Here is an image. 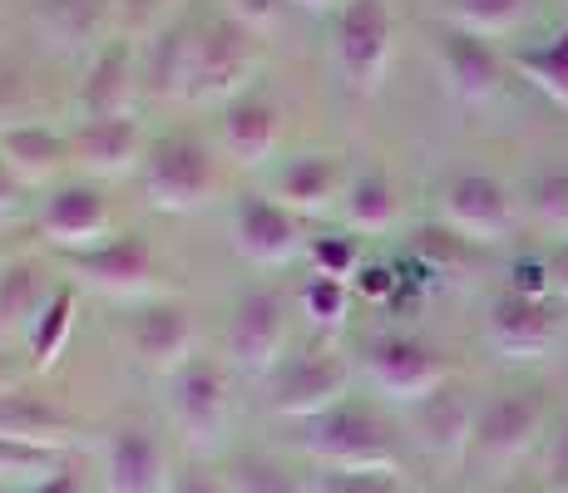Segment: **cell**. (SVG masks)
<instances>
[{
	"instance_id": "obj_35",
	"label": "cell",
	"mask_w": 568,
	"mask_h": 493,
	"mask_svg": "<svg viewBox=\"0 0 568 493\" xmlns=\"http://www.w3.org/2000/svg\"><path fill=\"white\" fill-rule=\"evenodd\" d=\"M307 261H312V277L356 281V271L366 267V257H362V237H356V233L316 237V243H307Z\"/></svg>"
},
{
	"instance_id": "obj_19",
	"label": "cell",
	"mask_w": 568,
	"mask_h": 493,
	"mask_svg": "<svg viewBox=\"0 0 568 493\" xmlns=\"http://www.w3.org/2000/svg\"><path fill=\"white\" fill-rule=\"evenodd\" d=\"M70 144H74V168L84 178L104 183L139 173V163L149 153V134L139 124V114H109V119H80L70 129Z\"/></svg>"
},
{
	"instance_id": "obj_47",
	"label": "cell",
	"mask_w": 568,
	"mask_h": 493,
	"mask_svg": "<svg viewBox=\"0 0 568 493\" xmlns=\"http://www.w3.org/2000/svg\"><path fill=\"white\" fill-rule=\"evenodd\" d=\"M20 193H26V188H20V178H16V173H10V163L0 158V217H6V213H16Z\"/></svg>"
},
{
	"instance_id": "obj_42",
	"label": "cell",
	"mask_w": 568,
	"mask_h": 493,
	"mask_svg": "<svg viewBox=\"0 0 568 493\" xmlns=\"http://www.w3.org/2000/svg\"><path fill=\"white\" fill-rule=\"evenodd\" d=\"M515 296H534V301H549L554 296V271H549V257H519L509 267V287Z\"/></svg>"
},
{
	"instance_id": "obj_1",
	"label": "cell",
	"mask_w": 568,
	"mask_h": 493,
	"mask_svg": "<svg viewBox=\"0 0 568 493\" xmlns=\"http://www.w3.org/2000/svg\"><path fill=\"white\" fill-rule=\"evenodd\" d=\"M292 444L316 469H390L400 474V440L366 400H342L316 420L292 424Z\"/></svg>"
},
{
	"instance_id": "obj_38",
	"label": "cell",
	"mask_w": 568,
	"mask_h": 493,
	"mask_svg": "<svg viewBox=\"0 0 568 493\" xmlns=\"http://www.w3.org/2000/svg\"><path fill=\"white\" fill-rule=\"evenodd\" d=\"M40 109H45V99L36 94V84L16 64H0V129L30 124V119H40Z\"/></svg>"
},
{
	"instance_id": "obj_12",
	"label": "cell",
	"mask_w": 568,
	"mask_h": 493,
	"mask_svg": "<svg viewBox=\"0 0 568 493\" xmlns=\"http://www.w3.org/2000/svg\"><path fill=\"white\" fill-rule=\"evenodd\" d=\"M199 346V311L183 296H149L129 316V356L144 370L169 380L179 366L193 360Z\"/></svg>"
},
{
	"instance_id": "obj_44",
	"label": "cell",
	"mask_w": 568,
	"mask_h": 493,
	"mask_svg": "<svg viewBox=\"0 0 568 493\" xmlns=\"http://www.w3.org/2000/svg\"><path fill=\"white\" fill-rule=\"evenodd\" d=\"M544 489H549V493H568V420L554 430V440H549V459H544Z\"/></svg>"
},
{
	"instance_id": "obj_29",
	"label": "cell",
	"mask_w": 568,
	"mask_h": 493,
	"mask_svg": "<svg viewBox=\"0 0 568 493\" xmlns=\"http://www.w3.org/2000/svg\"><path fill=\"white\" fill-rule=\"evenodd\" d=\"M74 326H80V287H74V281H64V287L54 291V301L45 306V316H40V321L30 326V336H26L30 376H36V380H45V376L60 370Z\"/></svg>"
},
{
	"instance_id": "obj_40",
	"label": "cell",
	"mask_w": 568,
	"mask_h": 493,
	"mask_svg": "<svg viewBox=\"0 0 568 493\" xmlns=\"http://www.w3.org/2000/svg\"><path fill=\"white\" fill-rule=\"evenodd\" d=\"M529 213L544 227H568V168H549L529 183Z\"/></svg>"
},
{
	"instance_id": "obj_9",
	"label": "cell",
	"mask_w": 568,
	"mask_h": 493,
	"mask_svg": "<svg viewBox=\"0 0 568 493\" xmlns=\"http://www.w3.org/2000/svg\"><path fill=\"white\" fill-rule=\"evenodd\" d=\"M544 430H549V400H544L539 390H505L479 404L469 459L495 469V474H505V469H515L519 459L534 454Z\"/></svg>"
},
{
	"instance_id": "obj_31",
	"label": "cell",
	"mask_w": 568,
	"mask_h": 493,
	"mask_svg": "<svg viewBox=\"0 0 568 493\" xmlns=\"http://www.w3.org/2000/svg\"><path fill=\"white\" fill-rule=\"evenodd\" d=\"M509 70H519L539 94H549L559 109H568V25H559L539 45L515 50L509 54Z\"/></svg>"
},
{
	"instance_id": "obj_17",
	"label": "cell",
	"mask_w": 568,
	"mask_h": 493,
	"mask_svg": "<svg viewBox=\"0 0 568 493\" xmlns=\"http://www.w3.org/2000/svg\"><path fill=\"white\" fill-rule=\"evenodd\" d=\"M144 99V74H139V40L114 35L84 60L74 109L80 119H109V114H134Z\"/></svg>"
},
{
	"instance_id": "obj_5",
	"label": "cell",
	"mask_w": 568,
	"mask_h": 493,
	"mask_svg": "<svg viewBox=\"0 0 568 493\" xmlns=\"http://www.w3.org/2000/svg\"><path fill=\"white\" fill-rule=\"evenodd\" d=\"M346 386H352V360L326 336H316L312 346L287 350V360L262 380V410L282 424H302V420L326 414L332 404L352 400Z\"/></svg>"
},
{
	"instance_id": "obj_39",
	"label": "cell",
	"mask_w": 568,
	"mask_h": 493,
	"mask_svg": "<svg viewBox=\"0 0 568 493\" xmlns=\"http://www.w3.org/2000/svg\"><path fill=\"white\" fill-rule=\"evenodd\" d=\"M183 16V0H119V35L149 40L169 20Z\"/></svg>"
},
{
	"instance_id": "obj_20",
	"label": "cell",
	"mask_w": 568,
	"mask_h": 493,
	"mask_svg": "<svg viewBox=\"0 0 568 493\" xmlns=\"http://www.w3.org/2000/svg\"><path fill=\"white\" fill-rule=\"evenodd\" d=\"M435 64H440L445 94L460 99V104H489L505 90V74H509V60L489 40L465 35V30H450V25H440V35H435Z\"/></svg>"
},
{
	"instance_id": "obj_33",
	"label": "cell",
	"mask_w": 568,
	"mask_h": 493,
	"mask_svg": "<svg viewBox=\"0 0 568 493\" xmlns=\"http://www.w3.org/2000/svg\"><path fill=\"white\" fill-rule=\"evenodd\" d=\"M352 281H332V277H307L297 291V306L307 316V326L316 336H332L352 321Z\"/></svg>"
},
{
	"instance_id": "obj_43",
	"label": "cell",
	"mask_w": 568,
	"mask_h": 493,
	"mask_svg": "<svg viewBox=\"0 0 568 493\" xmlns=\"http://www.w3.org/2000/svg\"><path fill=\"white\" fill-rule=\"evenodd\" d=\"M400 281H406V277H400L396 267H386V261H366V267L356 271L352 291H356V296H366V301H396Z\"/></svg>"
},
{
	"instance_id": "obj_3",
	"label": "cell",
	"mask_w": 568,
	"mask_h": 493,
	"mask_svg": "<svg viewBox=\"0 0 568 493\" xmlns=\"http://www.w3.org/2000/svg\"><path fill=\"white\" fill-rule=\"evenodd\" d=\"M139 188L159 213H203L223 188V158L199 134H159L139 163Z\"/></svg>"
},
{
	"instance_id": "obj_6",
	"label": "cell",
	"mask_w": 568,
	"mask_h": 493,
	"mask_svg": "<svg viewBox=\"0 0 568 493\" xmlns=\"http://www.w3.org/2000/svg\"><path fill=\"white\" fill-rule=\"evenodd\" d=\"M233 404H237V386L227 360L193 356L189 366H179L169 376V420L193 454L223 449L227 430H233Z\"/></svg>"
},
{
	"instance_id": "obj_45",
	"label": "cell",
	"mask_w": 568,
	"mask_h": 493,
	"mask_svg": "<svg viewBox=\"0 0 568 493\" xmlns=\"http://www.w3.org/2000/svg\"><path fill=\"white\" fill-rule=\"evenodd\" d=\"M30 493H90V484H84V474H80V464H70V469H60V474H50V479H40Z\"/></svg>"
},
{
	"instance_id": "obj_36",
	"label": "cell",
	"mask_w": 568,
	"mask_h": 493,
	"mask_svg": "<svg viewBox=\"0 0 568 493\" xmlns=\"http://www.w3.org/2000/svg\"><path fill=\"white\" fill-rule=\"evenodd\" d=\"M227 493H307V484H297L287 469L262 454H237L227 464Z\"/></svg>"
},
{
	"instance_id": "obj_52",
	"label": "cell",
	"mask_w": 568,
	"mask_h": 493,
	"mask_svg": "<svg viewBox=\"0 0 568 493\" xmlns=\"http://www.w3.org/2000/svg\"><path fill=\"white\" fill-rule=\"evenodd\" d=\"M0 493H6V489H0Z\"/></svg>"
},
{
	"instance_id": "obj_14",
	"label": "cell",
	"mask_w": 568,
	"mask_h": 493,
	"mask_svg": "<svg viewBox=\"0 0 568 493\" xmlns=\"http://www.w3.org/2000/svg\"><path fill=\"white\" fill-rule=\"evenodd\" d=\"M90 420L60 404L54 394L40 390V380H20V386L0 390V440L40 444V449H64L74 454L90 440Z\"/></svg>"
},
{
	"instance_id": "obj_37",
	"label": "cell",
	"mask_w": 568,
	"mask_h": 493,
	"mask_svg": "<svg viewBox=\"0 0 568 493\" xmlns=\"http://www.w3.org/2000/svg\"><path fill=\"white\" fill-rule=\"evenodd\" d=\"M307 493H406V484L390 469H316Z\"/></svg>"
},
{
	"instance_id": "obj_48",
	"label": "cell",
	"mask_w": 568,
	"mask_h": 493,
	"mask_svg": "<svg viewBox=\"0 0 568 493\" xmlns=\"http://www.w3.org/2000/svg\"><path fill=\"white\" fill-rule=\"evenodd\" d=\"M20 380H36V376H30V366H26V360H16L6 346H0V390L20 386Z\"/></svg>"
},
{
	"instance_id": "obj_26",
	"label": "cell",
	"mask_w": 568,
	"mask_h": 493,
	"mask_svg": "<svg viewBox=\"0 0 568 493\" xmlns=\"http://www.w3.org/2000/svg\"><path fill=\"white\" fill-rule=\"evenodd\" d=\"M0 158L10 163L20 188H45V183L54 188V183H64V168L74 163V144L64 129L30 119V124L0 129Z\"/></svg>"
},
{
	"instance_id": "obj_21",
	"label": "cell",
	"mask_w": 568,
	"mask_h": 493,
	"mask_svg": "<svg viewBox=\"0 0 568 493\" xmlns=\"http://www.w3.org/2000/svg\"><path fill=\"white\" fill-rule=\"evenodd\" d=\"M173 459L159 430L149 424H119L109 434L104 489L109 493H173Z\"/></svg>"
},
{
	"instance_id": "obj_27",
	"label": "cell",
	"mask_w": 568,
	"mask_h": 493,
	"mask_svg": "<svg viewBox=\"0 0 568 493\" xmlns=\"http://www.w3.org/2000/svg\"><path fill=\"white\" fill-rule=\"evenodd\" d=\"M60 287L64 281L50 277V267L30 251H16V257L0 261V346L16 341V336H30V326L45 316V306Z\"/></svg>"
},
{
	"instance_id": "obj_30",
	"label": "cell",
	"mask_w": 568,
	"mask_h": 493,
	"mask_svg": "<svg viewBox=\"0 0 568 493\" xmlns=\"http://www.w3.org/2000/svg\"><path fill=\"white\" fill-rule=\"evenodd\" d=\"M529 16H534V0H445L440 10V20L450 30H465V35H479V40L515 35Z\"/></svg>"
},
{
	"instance_id": "obj_22",
	"label": "cell",
	"mask_w": 568,
	"mask_h": 493,
	"mask_svg": "<svg viewBox=\"0 0 568 493\" xmlns=\"http://www.w3.org/2000/svg\"><path fill=\"white\" fill-rule=\"evenodd\" d=\"M30 25L60 54L90 60L104 40L119 35V0H30Z\"/></svg>"
},
{
	"instance_id": "obj_18",
	"label": "cell",
	"mask_w": 568,
	"mask_h": 493,
	"mask_svg": "<svg viewBox=\"0 0 568 493\" xmlns=\"http://www.w3.org/2000/svg\"><path fill=\"white\" fill-rule=\"evenodd\" d=\"M233 247L243 251L253 267H287V261L302 257V247H307L302 217L287 213V207L267 193H243L233 203Z\"/></svg>"
},
{
	"instance_id": "obj_51",
	"label": "cell",
	"mask_w": 568,
	"mask_h": 493,
	"mask_svg": "<svg viewBox=\"0 0 568 493\" xmlns=\"http://www.w3.org/2000/svg\"><path fill=\"white\" fill-rule=\"evenodd\" d=\"M485 493H515V489H485Z\"/></svg>"
},
{
	"instance_id": "obj_46",
	"label": "cell",
	"mask_w": 568,
	"mask_h": 493,
	"mask_svg": "<svg viewBox=\"0 0 568 493\" xmlns=\"http://www.w3.org/2000/svg\"><path fill=\"white\" fill-rule=\"evenodd\" d=\"M173 493H227V479H213L203 469H189V474L173 479Z\"/></svg>"
},
{
	"instance_id": "obj_16",
	"label": "cell",
	"mask_w": 568,
	"mask_h": 493,
	"mask_svg": "<svg viewBox=\"0 0 568 493\" xmlns=\"http://www.w3.org/2000/svg\"><path fill=\"white\" fill-rule=\"evenodd\" d=\"M564 336L559 301H534V296L499 291L485 306V341L499 360H544Z\"/></svg>"
},
{
	"instance_id": "obj_25",
	"label": "cell",
	"mask_w": 568,
	"mask_h": 493,
	"mask_svg": "<svg viewBox=\"0 0 568 493\" xmlns=\"http://www.w3.org/2000/svg\"><path fill=\"white\" fill-rule=\"evenodd\" d=\"M139 74L149 104H189L193 80V20L179 16L149 40H139Z\"/></svg>"
},
{
	"instance_id": "obj_10",
	"label": "cell",
	"mask_w": 568,
	"mask_h": 493,
	"mask_svg": "<svg viewBox=\"0 0 568 493\" xmlns=\"http://www.w3.org/2000/svg\"><path fill=\"white\" fill-rule=\"evenodd\" d=\"M36 233H40V243L54 247L60 257L100 247L104 237H114V203H109V193L94 178H64L40 197Z\"/></svg>"
},
{
	"instance_id": "obj_4",
	"label": "cell",
	"mask_w": 568,
	"mask_h": 493,
	"mask_svg": "<svg viewBox=\"0 0 568 493\" xmlns=\"http://www.w3.org/2000/svg\"><path fill=\"white\" fill-rule=\"evenodd\" d=\"M326 50L342 74V84L356 99H371L386 90L390 64H396V16L386 0H342L332 10Z\"/></svg>"
},
{
	"instance_id": "obj_41",
	"label": "cell",
	"mask_w": 568,
	"mask_h": 493,
	"mask_svg": "<svg viewBox=\"0 0 568 493\" xmlns=\"http://www.w3.org/2000/svg\"><path fill=\"white\" fill-rule=\"evenodd\" d=\"M223 10L233 20H243L247 30H257V35H272V30L287 20L292 0H223Z\"/></svg>"
},
{
	"instance_id": "obj_32",
	"label": "cell",
	"mask_w": 568,
	"mask_h": 493,
	"mask_svg": "<svg viewBox=\"0 0 568 493\" xmlns=\"http://www.w3.org/2000/svg\"><path fill=\"white\" fill-rule=\"evenodd\" d=\"M410 257L420 261L425 277H455V271L469 267L475 243H465V237L445 223H425V227H415V237H410Z\"/></svg>"
},
{
	"instance_id": "obj_8",
	"label": "cell",
	"mask_w": 568,
	"mask_h": 493,
	"mask_svg": "<svg viewBox=\"0 0 568 493\" xmlns=\"http://www.w3.org/2000/svg\"><path fill=\"white\" fill-rule=\"evenodd\" d=\"M292 346V301L282 287H253L237 296L233 321H227V341L223 356L233 370L243 376H262L267 380L272 370L287 360Z\"/></svg>"
},
{
	"instance_id": "obj_11",
	"label": "cell",
	"mask_w": 568,
	"mask_h": 493,
	"mask_svg": "<svg viewBox=\"0 0 568 493\" xmlns=\"http://www.w3.org/2000/svg\"><path fill=\"white\" fill-rule=\"evenodd\" d=\"M64 271L74 277V287H90L114 301H134L159 281V251L144 233L124 227V233L104 237L100 247H84L64 257Z\"/></svg>"
},
{
	"instance_id": "obj_24",
	"label": "cell",
	"mask_w": 568,
	"mask_h": 493,
	"mask_svg": "<svg viewBox=\"0 0 568 493\" xmlns=\"http://www.w3.org/2000/svg\"><path fill=\"white\" fill-rule=\"evenodd\" d=\"M406 420H410L415 444H420L430 459H445V464L469 459L479 410H475V400H469V390H460L455 380H450V386H440L435 394H425L420 404H410Z\"/></svg>"
},
{
	"instance_id": "obj_7",
	"label": "cell",
	"mask_w": 568,
	"mask_h": 493,
	"mask_svg": "<svg viewBox=\"0 0 568 493\" xmlns=\"http://www.w3.org/2000/svg\"><path fill=\"white\" fill-rule=\"evenodd\" d=\"M362 376L371 380L376 394H386L390 404H406V410L455 380L445 350L420 341V336H410V331L371 336V341L362 346Z\"/></svg>"
},
{
	"instance_id": "obj_50",
	"label": "cell",
	"mask_w": 568,
	"mask_h": 493,
	"mask_svg": "<svg viewBox=\"0 0 568 493\" xmlns=\"http://www.w3.org/2000/svg\"><path fill=\"white\" fill-rule=\"evenodd\" d=\"M292 6H297V10H312V16H332L342 0H292Z\"/></svg>"
},
{
	"instance_id": "obj_34",
	"label": "cell",
	"mask_w": 568,
	"mask_h": 493,
	"mask_svg": "<svg viewBox=\"0 0 568 493\" xmlns=\"http://www.w3.org/2000/svg\"><path fill=\"white\" fill-rule=\"evenodd\" d=\"M74 454H64V449H40V444H20V440H0V489L10 484H30L36 489L40 479L60 474V469H70Z\"/></svg>"
},
{
	"instance_id": "obj_23",
	"label": "cell",
	"mask_w": 568,
	"mask_h": 493,
	"mask_svg": "<svg viewBox=\"0 0 568 493\" xmlns=\"http://www.w3.org/2000/svg\"><path fill=\"white\" fill-rule=\"evenodd\" d=\"M346 183H352V173H346L342 153L307 148V153H292V158L277 163L272 197L297 217H322L346 197Z\"/></svg>"
},
{
	"instance_id": "obj_49",
	"label": "cell",
	"mask_w": 568,
	"mask_h": 493,
	"mask_svg": "<svg viewBox=\"0 0 568 493\" xmlns=\"http://www.w3.org/2000/svg\"><path fill=\"white\" fill-rule=\"evenodd\" d=\"M549 271H554V296H559V301H568V243H564V247H554Z\"/></svg>"
},
{
	"instance_id": "obj_2",
	"label": "cell",
	"mask_w": 568,
	"mask_h": 493,
	"mask_svg": "<svg viewBox=\"0 0 568 493\" xmlns=\"http://www.w3.org/2000/svg\"><path fill=\"white\" fill-rule=\"evenodd\" d=\"M267 60V35L247 30L227 10L193 20V80H189V104H233L247 94Z\"/></svg>"
},
{
	"instance_id": "obj_13",
	"label": "cell",
	"mask_w": 568,
	"mask_h": 493,
	"mask_svg": "<svg viewBox=\"0 0 568 493\" xmlns=\"http://www.w3.org/2000/svg\"><path fill=\"white\" fill-rule=\"evenodd\" d=\"M515 193L495 178V173L465 168L440 188V223L455 227L465 243L495 247L515 233Z\"/></svg>"
},
{
	"instance_id": "obj_15",
	"label": "cell",
	"mask_w": 568,
	"mask_h": 493,
	"mask_svg": "<svg viewBox=\"0 0 568 493\" xmlns=\"http://www.w3.org/2000/svg\"><path fill=\"white\" fill-rule=\"evenodd\" d=\"M282 138H287V109L272 90H247L233 104H223L217 114V153H223L233 168H267L277 158Z\"/></svg>"
},
{
	"instance_id": "obj_28",
	"label": "cell",
	"mask_w": 568,
	"mask_h": 493,
	"mask_svg": "<svg viewBox=\"0 0 568 493\" xmlns=\"http://www.w3.org/2000/svg\"><path fill=\"white\" fill-rule=\"evenodd\" d=\"M406 213V197H400V183L381 168H362L352 173L346 183V197H342V217H346V233L356 237H376V233H390Z\"/></svg>"
}]
</instances>
